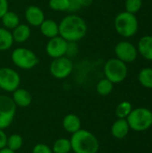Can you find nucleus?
Listing matches in <instances>:
<instances>
[{
	"instance_id": "1",
	"label": "nucleus",
	"mask_w": 152,
	"mask_h": 153,
	"mask_svg": "<svg viewBox=\"0 0 152 153\" xmlns=\"http://www.w3.org/2000/svg\"><path fill=\"white\" fill-rule=\"evenodd\" d=\"M59 36L68 42H77L82 39L88 31L85 20L77 14L65 15L58 23Z\"/></svg>"
},
{
	"instance_id": "2",
	"label": "nucleus",
	"mask_w": 152,
	"mask_h": 153,
	"mask_svg": "<svg viewBox=\"0 0 152 153\" xmlns=\"http://www.w3.org/2000/svg\"><path fill=\"white\" fill-rule=\"evenodd\" d=\"M70 142L74 153H97L99 149V143L96 136L84 129L73 134Z\"/></svg>"
},
{
	"instance_id": "3",
	"label": "nucleus",
	"mask_w": 152,
	"mask_h": 153,
	"mask_svg": "<svg viewBox=\"0 0 152 153\" xmlns=\"http://www.w3.org/2000/svg\"><path fill=\"white\" fill-rule=\"evenodd\" d=\"M114 26L120 36L124 38H131L137 33L139 22L135 14L125 11L119 13L116 16Z\"/></svg>"
},
{
	"instance_id": "4",
	"label": "nucleus",
	"mask_w": 152,
	"mask_h": 153,
	"mask_svg": "<svg viewBox=\"0 0 152 153\" xmlns=\"http://www.w3.org/2000/svg\"><path fill=\"white\" fill-rule=\"evenodd\" d=\"M130 129L136 132L148 130L152 126V112L145 108L133 109L126 118Z\"/></svg>"
},
{
	"instance_id": "5",
	"label": "nucleus",
	"mask_w": 152,
	"mask_h": 153,
	"mask_svg": "<svg viewBox=\"0 0 152 153\" xmlns=\"http://www.w3.org/2000/svg\"><path fill=\"white\" fill-rule=\"evenodd\" d=\"M11 59L15 66L22 70H30L39 64V57L30 48L20 47L13 50Z\"/></svg>"
},
{
	"instance_id": "6",
	"label": "nucleus",
	"mask_w": 152,
	"mask_h": 153,
	"mask_svg": "<svg viewBox=\"0 0 152 153\" xmlns=\"http://www.w3.org/2000/svg\"><path fill=\"white\" fill-rule=\"evenodd\" d=\"M104 74L106 78L113 83H120L126 79L128 68L126 64L118 58H110L105 64Z\"/></svg>"
},
{
	"instance_id": "7",
	"label": "nucleus",
	"mask_w": 152,
	"mask_h": 153,
	"mask_svg": "<svg viewBox=\"0 0 152 153\" xmlns=\"http://www.w3.org/2000/svg\"><path fill=\"white\" fill-rule=\"evenodd\" d=\"M16 107L12 98L0 95V129L7 128L13 123Z\"/></svg>"
},
{
	"instance_id": "8",
	"label": "nucleus",
	"mask_w": 152,
	"mask_h": 153,
	"mask_svg": "<svg viewBox=\"0 0 152 153\" xmlns=\"http://www.w3.org/2000/svg\"><path fill=\"white\" fill-rule=\"evenodd\" d=\"M73 69V61L66 56L54 58L49 65V72L51 75L59 80L68 77L72 74Z\"/></svg>"
},
{
	"instance_id": "9",
	"label": "nucleus",
	"mask_w": 152,
	"mask_h": 153,
	"mask_svg": "<svg viewBox=\"0 0 152 153\" xmlns=\"http://www.w3.org/2000/svg\"><path fill=\"white\" fill-rule=\"evenodd\" d=\"M21 83V77L19 74L13 68L1 67L0 68V89L7 91L13 92L19 88Z\"/></svg>"
},
{
	"instance_id": "10",
	"label": "nucleus",
	"mask_w": 152,
	"mask_h": 153,
	"mask_svg": "<svg viewBox=\"0 0 152 153\" xmlns=\"http://www.w3.org/2000/svg\"><path fill=\"white\" fill-rule=\"evenodd\" d=\"M115 54L116 56V58L127 64L136 60L138 56V50L133 43L123 40L116 45Z\"/></svg>"
},
{
	"instance_id": "11",
	"label": "nucleus",
	"mask_w": 152,
	"mask_h": 153,
	"mask_svg": "<svg viewBox=\"0 0 152 153\" xmlns=\"http://www.w3.org/2000/svg\"><path fill=\"white\" fill-rule=\"evenodd\" d=\"M67 44L68 41L58 35L56 37L49 39L46 45V52L47 56L52 59L64 56L66 54Z\"/></svg>"
},
{
	"instance_id": "12",
	"label": "nucleus",
	"mask_w": 152,
	"mask_h": 153,
	"mask_svg": "<svg viewBox=\"0 0 152 153\" xmlns=\"http://www.w3.org/2000/svg\"><path fill=\"white\" fill-rule=\"evenodd\" d=\"M24 16L28 25L33 27H39L46 19L43 10L37 5H29L25 10Z\"/></svg>"
},
{
	"instance_id": "13",
	"label": "nucleus",
	"mask_w": 152,
	"mask_h": 153,
	"mask_svg": "<svg viewBox=\"0 0 152 153\" xmlns=\"http://www.w3.org/2000/svg\"><path fill=\"white\" fill-rule=\"evenodd\" d=\"M138 54H140L145 60L152 61V36L145 35L142 37L137 46Z\"/></svg>"
},
{
	"instance_id": "14",
	"label": "nucleus",
	"mask_w": 152,
	"mask_h": 153,
	"mask_svg": "<svg viewBox=\"0 0 152 153\" xmlns=\"http://www.w3.org/2000/svg\"><path fill=\"white\" fill-rule=\"evenodd\" d=\"M39 30L43 36L51 39L59 35L58 23L52 19H45L39 25Z\"/></svg>"
},
{
	"instance_id": "15",
	"label": "nucleus",
	"mask_w": 152,
	"mask_h": 153,
	"mask_svg": "<svg viewBox=\"0 0 152 153\" xmlns=\"http://www.w3.org/2000/svg\"><path fill=\"white\" fill-rule=\"evenodd\" d=\"M13 100L16 106L20 108H27L32 101V97L30 91L25 89L18 88L13 92Z\"/></svg>"
},
{
	"instance_id": "16",
	"label": "nucleus",
	"mask_w": 152,
	"mask_h": 153,
	"mask_svg": "<svg viewBox=\"0 0 152 153\" xmlns=\"http://www.w3.org/2000/svg\"><path fill=\"white\" fill-rule=\"evenodd\" d=\"M130 127L125 118H118L111 127V134L116 139L125 138L129 133Z\"/></svg>"
},
{
	"instance_id": "17",
	"label": "nucleus",
	"mask_w": 152,
	"mask_h": 153,
	"mask_svg": "<svg viewBox=\"0 0 152 153\" xmlns=\"http://www.w3.org/2000/svg\"><path fill=\"white\" fill-rule=\"evenodd\" d=\"M12 36L13 39V42L16 43H23L29 39L30 37V25L25 23H20L16 26L13 31Z\"/></svg>"
},
{
	"instance_id": "18",
	"label": "nucleus",
	"mask_w": 152,
	"mask_h": 153,
	"mask_svg": "<svg viewBox=\"0 0 152 153\" xmlns=\"http://www.w3.org/2000/svg\"><path fill=\"white\" fill-rule=\"evenodd\" d=\"M81 119L78 116L74 114H68L63 119L64 129L70 134H74L81 129Z\"/></svg>"
},
{
	"instance_id": "19",
	"label": "nucleus",
	"mask_w": 152,
	"mask_h": 153,
	"mask_svg": "<svg viewBox=\"0 0 152 153\" xmlns=\"http://www.w3.org/2000/svg\"><path fill=\"white\" fill-rule=\"evenodd\" d=\"M2 23L4 25V28L7 29V30H13L16 26H18L20 24V17L19 15L13 12V11H7L1 18Z\"/></svg>"
},
{
	"instance_id": "20",
	"label": "nucleus",
	"mask_w": 152,
	"mask_h": 153,
	"mask_svg": "<svg viewBox=\"0 0 152 153\" xmlns=\"http://www.w3.org/2000/svg\"><path fill=\"white\" fill-rule=\"evenodd\" d=\"M13 44V39L12 31L4 27H0V51H6L10 49Z\"/></svg>"
},
{
	"instance_id": "21",
	"label": "nucleus",
	"mask_w": 152,
	"mask_h": 153,
	"mask_svg": "<svg viewBox=\"0 0 152 153\" xmlns=\"http://www.w3.org/2000/svg\"><path fill=\"white\" fill-rule=\"evenodd\" d=\"M139 82L147 89H152V68L145 67L138 74Z\"/></svg>"
},
{
	"instance_id": "22",
	"label": "nucleus",
	"mask_w": 152,
	"mask_h": 153,
	"mask_svg": "<svg viewBox=\"0 0 152 153\" xmlns=\"http://www.w3.org/2000/svg\"><path fill=\"white\" fill-rule=\"evenodd\" d=\"M72 150L71 142L66 138H59L53 145V153H69Z\"/></svg>"
},
{
	"instance_id": "23",
	"label": "nucleus",
	"mask_w": 152,
	"mask_h": 153,
	"mask_svg": "<svg viewBox=\"0 0 152 153\" xmlns=\"http://www.w3.org/2000/svg\"><path fill=\"white\" fill-rule=\"evenodd\" d=\"M114 89V83L108 80L107 78L101 79L96 86V91L97 92L101 95V96H107L109 95Z\"/></svg>"
},
{
	"instance_id": "24",
	"label": "nucleus",
	"mask_w": 152,
	"mask_h": 153,
	"mask_svg": "<svg viewBox=\"0 0 152 153\" xmlns=\"http://www.w3.org/2000/svg\"><path fill=\"white\" fill-rule=\"evenodd\" d=\"M133 110L132 104L129 101H122L116 108V115L118 118H127Z\"/></svg>"
},
{
	"instance_id": "25",
	"label": "nucleus",
	"mask_w": 152,
	"mask_h": 153,
	"mask_svg": "<svg viewBox=\"0 0 152 153\" xmlns=\"http://www.w3.org/2000/svg\"><path fill=\"white\" fill-rule=\"evenodd\" d=\"M69 0H48V6L51 10L56 12H67L69 8Z\"/></svg>"
},
{
	"instance_id": "26",
	"label": "nucleus",
	"mask_w": 152,
	"mask_h": 153,
	"mask_svg": "<svg viewBox=\"0 0 152 153\" xmlns=\"http://www.w3.org/2000/svg\"><path fill=\"white\" fill-rule=\"evenodd\" d=\"M22 143H23V140H22V137L20 135V134H12L11 136L8 137L7 139V148L13 151V152H16L18 150H20L22 146Z\"/></svg>"
},
{
	"instance_id": "27",
	"label": "nucleus",
	"mask_w": 152,
	"mask_h": 153,
	"mask_svg": "<svg viewBox=\"0 0 152 153\" xmlns=\"http://www.w3.org/2000/svg\"><path fill=\"white\" fill-rule=\"evenodd\" d=\"M142 6V0H125V11L135 14L138 13Z\"/></svg>"
},
{
	"instance_id": "28",
	"label": "nucleus",
	"mask_w": 152,
	"mask_h": 153,
	"mask_svg": "<svg viewBox=\"0 0 152 153\" xmlns=\"http://www.w3.org/2000/svg\"><path fill=\"white\" fill-rule=\"evenodd\" d=\"M78 45L76 42H68L67 44V50L65 56L69 58L73 57L77 55L78 53Z\"/></svg>"
},
{
	"instance_id": "29",
	"label": "nucleus",
	"mask_w": 152,
	"mask_h": 153,
	"mask_svg": "<svg viewBox=\"0 0 152 153\" xmlns=\"http://www.w3.org/2000/svg\"><path fill=\"white\" fill-rule=\"evenodd\" d=\"M32 153H53V152H52L51 148L49 146H47V144L39 143L33 147Z\"/></svg>"
},
{
	"instance_id": "30",
	"label": "nucleus",
	"mask_w": 152,
	"mask_h": 153,
	"mask_svg": "<svg viewBox=\"0 0 152 153\" xmlns=\"http://www.w3.org/2000/svg\"><path fill=\"white\" fill-rule=\"evenodd\" d=\"M69 1H70V4H69V8H68L67 12L75 13L82 8V3L80 0H69Z\"/></svg>"
},
{
	"instance_id": "31",
	"label": "nucleus",
	"mask_w": 152,
	"mask_h": 153,
	"mask_svg": "<svg viewBox=\"0 0 152 153\" xmlns=\"http://www.w3.org/2000/svg\"><path fill=\"white\" fill-rule=\"evenodd\" d=\"M7 136L3 129H0V150L5 148L7 146Z\"/></svg>"
},
{
	"instance_id": "32",
	"label": "nucleus",
	"mask_w": 152,
	"mask_h": 153,
	"mask_svg": "<svg viewBox=\"0 0 152 153\" xmlns=\"http://www.w3.org/2000/svg\"><path fill=\"white\" fill-rule=\"evenodd\" d=\"M8 1L7 0H0V18L8 11Z\"/></svg>"
},
{
	"instance_id": "33",
	"label": "nucleus",
	"mask_w": 152,
	"mask_h": 153,
	"mask_svg": "<svg viewBox=\"0 0 152 153\" xmlns=\"http://www.w3.org/2000/svg\"><path fill=\"white\" fill-rule=\"evenodd\" d=\"M80 1H81V3H82V7H88V6H90V5L92 4V2H93V0H80Z\"/></svg>"
},
{
	"instance_id": "34",
	"label": "nucleus",
	"mask_w": 152,
	"mask_h": 153,
	"mask_svg": "<svg viewBox=\"0 0 152 153\" xmlns=\"http://www.w3.org/2000/svg\"><path fill=\"white\" fill-rule=\"evenodd\" d=\"M0 153H15V152H13V151H12V150L8 149L7 147H5V148H4V149L0 150Z\"/></svg>"
},
{
	"instance_id": "35",
	"label": "nucleus",
	"mask_w": 152,
	"mask_h": 153,
	"mask_svg": "<svg viewBox=\"0 0 152 153\" xmlns=\"http://www.w3.org/2000/svg\"><path fill=\"white\" fill-rule=\"evenodd\" d=\"M19 1H23V0H19Z\"/></svg>"
},
{
	"instance_id": "36",
	"label": "nucleus",
	"mask_w": 152,
	"mask_h": 153,
	"mask_svg": "<svg viewBox=\"0 0 152 153\" xmlns=\"http://www.w3.org/2000/svg\"><path fill=\"white\" fill-rule=\"evenodd\" d=\"M0 91H1V89H0Z\"/></svg>"
}]
</instances>
